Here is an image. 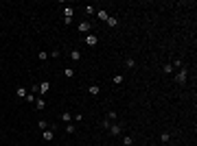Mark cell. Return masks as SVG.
<instances>
[{
    "mask_svg": "<svg viewBox=\"0 0 197 146\" xmlns=\"http://www.w3.org/2000/svg\"><path fill=\"white\" fill-rule=\"evenodd\" d=\"M64 74H66V76H70V78H72V76H74V70H72V68H66V70H64Z\"/></svg>",
    "mask_w": 197,
    "mask_h": 146,
    "instance_id": "44dd1931",
    "label": "cell"
},
{
    "mask_svg": "<svg viewBox=\"0 0 197 146\" xmlns=\"http://www.w3.org/2000/svg\"><path fill=\"white\" fill-rule=\"evenodd\" d=\"M37 57H39V59H42V61H46V59H48V53H44V50H42V53H39V55H37Z\"/></svg>",
    "mask_w": 197,
    "mask_h": 146,
    "instance_id": "d4e9b609",
    "label": "cell"
},
{
    "mask_svg": "<svg viewBox=\"0 0 197 146\" xmlns=\"http://www.w3.org/2000/svg\"><path fill=\"white\" fill-rule=\"evenodd\" d=\"M125 63H127V68H134V65H136V61H134V59H127Z\"/></svg>",
    "mask_w": 197,
    "mask_h": 146,
    "instance_id": "4316f807",
    "label": "cell"
},
{
    "mask_svg": "<svg viewBox=\"0 0 197 146\" xmlns=\"http://www.w3.org/2000/svg\"><path fill=\"white\" fill-rule=\"evenodd\" d=\"M61 120L68 124V122H70V111H64V113H61Z\"/></svg>",
    "mask_w": 197,
    "mask_h": 146,
    "instance_id": "e0dca14e",
    "label": "cell"
},
{
    "mask_svg": "<svg viewBox=\"0 0 197 146\" xmlns=\"http://www.w3.org/2000/svg\"><path fill=\"white\" fill-rule=\"evenodd\" d=\"M70 59H72V61H81V50H72V53H70Z\"/></svg>",
    "mask_w": 197,
    "mask_h": 146,
    "instance_id": "9c48e42d",
    "label": "cell"
},
{
    "mask_svg": "<svg viewBox=\"0 0 197 146\" xmlns=\"http://www.w3.org/2000/svg\"><path fill=\"white\" fill-rule=\"evenodd\" d=\"M50 89V83L48 81H44V83H39V94H46Z\"/></svg>",
    "mask_w": 197,
    "mask_h": 146,
    "instance_id": "ba28073f",
    "label": "cell"
},
{
    "mask_svg": "<svg viewBox=\"0 0 197 146\" xmlns=\"http://www.w3.org/2000/svg\"><path fill=\"white\" fill-rule=\"evenodd\" d=\"M94 13H96L99 20H103V22H107V18H110V13H107V11H103V9H96Z\"/></svg>",
    "mask_w": 197,
    "mask_h": 146,
    "instance_id": "5b68a950",
    "label": "cell"
},
{
    "mask_svg": "<svg viewBox=\"0 0 197 146\" xmlns=\"http://www.w3.org/2000/svg\"><path fill=\"white\" fill-rule=\"evenodd\" d=\"M162 70H164L167 74H173V65H171V63H164V65H162Z\"/></svg>",
    "mask_w": 197,
    "mask_h": 146,
    "instance_id": "2e32d148",
    "label": "cell"
},
{
    "mask_svg": "<svg viewBox=\"0 0 197 146\" xmlns=\"http://www.w3.org/2000/svg\"><path fill=\"white\" fill-rule=\"evenodd\" d=\"M171 65H173V68H182L184 63H182V59H175V63H171Z\"/></svg>",
    "mask_w": 197,
    "mask_h": 146,
    "instance_id": "cb8c5ba5",
    "label": "cell"
},
{
    "mask_svg": "<svg viewBox=\"0 0 197 146\" xmlns=\"http://www.w3.org/2000/svg\"><path fill=\"white\" fill-rule=\"evenodd\" d=\"M110 124H112V120H107V118H105V120H103V129H110Z\"/></svg>",
    "mask_w": 197,
    "mask_h": 146,
    "instance_id": "83f0119b",
    "label": "cell"
},
{
    "mask_svg": "<svg viewBox=\"0 0 197 146\" xmlns=\"http://www.w3.org/2000/svg\"><path fill=\"white\" fill-rule=\"evenodd\" d=\"M121 131H123L121 124H110V133H112V135H121Z\"/></svg>",
    "mask_w": 197,
    "mask_h": 146,
    "instance_id": "8992f818",
    "label": "cell"
},
{
    "mask_svg": "<svg viewBox=\"0 0 197 146\" xmlns=\"http://www.w3.org/2000/svg\"><path fill=\"white\" fill-rule=\"evenodd\" d=\"M77 29H79V31H81V33H90V29H92V24H90L88 20H85V22H81V24H79V26H77Z\"/></svg>",
    "mask_w": 197,
    "mask_h": 146,
    "instance_id": "277c9868",
    "label": "cell"
},
{
    "mask_svg": "<svg viewBox=\"0 0 197 146\" xmlns=\"http://www.w3.org/2000/svg\"><path fill=\"white\" fill-rule=\"evenodd\" d=\"M99 92H101V87H99V85H90V87H88V94H92V96H96Z\"/></svg>",
    "mask_w": 197,
    "mask_h": 146,
    "instance_id": "30bf717a",
    "label": "cell"
},
{
    "mask_svg": "<svg viewBox=\"0 0 197 146\" xmlns=\"http://www.w3.org/2000/svg\"><path fill=\"white\" fill-rule=\"evenodd\" d=\"M160 140H162V142H164V144H167V142H169V140H171V133H162V135H160Z\"/></svg>",
    "mask_w": 197,
    "mask_h": 146,
    "instance_id": "ffe728a7",
    "label": "cell"
},
{
    "mask_svg": "<svg viewBox=\"0 0 197 146\" xmlns=\"http://www.w3.org/2000/svg\"><path fill=\"white\" fill-rule=\"evenodd\" d=\"M42 137H44L46 142H50V140H53V137H55V133L50 131V129H46V131H44V135H42Z\"/></svg>",
    "mask_w": 197,
    "mask_h": 146,
    "instance_id": "8fae6325",
    "label": "cell"
},
{
    "mask_svg": "<svg viewBox=\"0 0 197 146\" xmlns=\"http://www.w3.org/2000/svg\"><path fill=\"white\" fill-rule=\"evenodd\" d=\"M112 81H114V85H121V83H123V76H121V74H114Z\"/></svg>",
    "mask_w": 197,
    "mask_h": 146,
    "instance_id": "5bb4252c",
    "label": "cell"
},
{
    "mask_svg": "<svg viewBox=\"0 0 197 146\" xmlns=\"http://www.w3.org/2000/svg\"><path fill=\"white\" fill-rule=\"evenodd\" d=\"M134 144V137L132 135H125V140H123V146H132Z\"/></svg>",
    "mask_w": 197,
    "mask_h": 146,
    "instance_id": "4fadbf2b",
    "label": "cell"
},
{
    "mask_svg": "<svg viewBox=\"0 0 197 146\" xmlns=\"http://www.w3.org/2000/svg\"><path fill=\"white\" fill-rule=\"evenodd\" d=\"M37 127H39V129H44V131H46V127H48V122H46V120H39V122H37Z\"/></svg>",
    "mask_w": 197,
    "mask_h": 146,
    "instance_id": "7402d4cb",
    "label": "cell"
},
{
    "mask_svg": "<svg viewBox=\"0 0 197 146\" xmlns=\"http://www.w3.org/2000/svg\"><path fill=\"white\" fill-rule=\"evenodd\" d=\"M64 131H66V133H68V135H72V133H74V131H77V129H74V127H72V124H70V122H68V124H66V129H64Z\"/></svg>",
    "mask_w": 197,
    "mask_h": 146,
    "instance_id": "9a60e30c",
    "label": "cell"
},
{
    "mask_svg": "<svg viewBox=\"0 0 197 146\" xmlns=\"http://www.w3.org/2000/svg\"><path fill=\"white\" fill-rule=\"evenodd\" d=\"M116 116H118L116 111H110V113H107V120H116Z\"/></svg>",
    "mask_w": 197,
    "mask_h": 146,
    "instance_id": "484cf974",
    "label": "cell"
},
{
    "mask_svg": "<svg viewBox=\"0 0 197 146\" xmlns=\"http://www.w3.org/2000/svg\"><path fill=\"white\" fill-rule=\"evenodd\" d=\"M186 81H188V68L182 65V68L177 70V74H175V83H177V85H184Z\"/></svg>",
    "mask_w": 197,
    "mask_h": 146,
    "instance_id": "6da1fadb",
    "label": "cell"
},
{
    "mask_svg": "<svg viewBox=\"0 0 197 146\" xmlns=\"http://www.w3.org/2000/svg\"><path fill=\"white\" fill-rule=\"evenodd\" d=\"M85 44H88V46H96V44H99V37H96V35H92V33H88Z\"/></svg>",
    "mask_w": 197,
    "mask_h": 146,
    "instance_id": "3957f363",
    "label": "cell"
},
{
    "mask_svg": "<svg viewBox=\"0 0 197 146\" xmlns=\"http://www.w3.org/2000/svg\"><path fill=\"white\" fill-rule=\"evenodd\" d=\"M35 107H37L39 111H42V109L46 107V100H44V98H37V100H35Z\"/></svg>",
    "mask_w": 197,
    "mask_h": 146,
    "instance_id": "7c38bea8",
    "label": "cell"
},
{
    "mask_svg": "<svg viewBox=\"0 0 197 146\" xmlns=\"http://www.w3.org/2000/svg\"><path fill=\"white\" fill-rule=\"evenodd\" d=\"M18 98H26V89L24 87H18Z\"/></svg>",
    "mask_w": 197,
    "mask_h": 146,
    "instance_id": "ac0fdd59",
    "label": "cell"
},
{
    "mask_svg": "<svg viewBox=\"0 0 197 146\" xmlns=\"http://www.w3.org/2000/svg\"><path fill=\"white\" fill-rule=\"evenodd\" d=\"M26 100H29V102H35V100H37V94H26Z\"/></svg>",
    "mask_w": 197,
    "mask_h": 146,
    "instance_id": "d6986e66",
    "label": "cell"
},
{
    "mask_svg": "<svg viewBox=\"0 0 197 146\" xmlns=\"http://www.w3.org/2000/svg\"><path fill=\"white\" fill-rule=\"evenodd\" d=\"M107 26H110V29H116V26H118V18L110 15V18H107Z\"/></svg>",
    "mask_w": 197,
    "mask_h": 146,
    "instance_id": "52a82bcc",
    "label": "cell"
},
{
    "mask_svg": "<svg viewBox=\"0 0 197 146\" xmlns=\"http://www.w3.org/2000/svg\"><path fill=\"white\" fill-rule=\"evenodd\" d=\"M72 15H74V9H72V7H66V9H64V22H66V24H70Z\"/></svg>",
    "mask_w": 197,
    "mask_h": 146,
    "instance_id": "7a4b0ae2",
    "label": "cell"
},
{
    "mask_svg": "<svg viewBox=\"0 0 197 146\" xmlns=\"http://www.w3.org/2000/svg\"><path fill=\"white\" fill-rule=\"evenodd\" d=\"M83 11H85V13H88V15H92V13H94V11H96V9H94V7H83Z\"/></svg>",
    "mask_w": 197,
    "mask_h": 146,
    "instance_id": "603a6c76",
    "label": "cell"
}]
</instances>
